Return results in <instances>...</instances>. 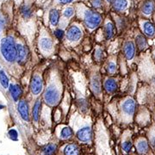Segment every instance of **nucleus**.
<instances>
[{
  "label": "nucleus",
  "instance_id": "23",
  "mask_svg": "<svg viewBox=\"0 0 155 155\" xmlns=\"http://www.w3.org/2000/svg\"><path fill=\"white\" fill-rule=\"evenodd\" d=\"M134 43H135V46H136V48L139 51H144V50L147 48V46H148L147 41V39L141 34H139V35H136Z\"/></svg>",
  "mask_w": 155,
  "mask_h": 155
},
{
  "label": "nucleus",
  "instance_id": "25",
  "mask_svg": "<svg viewBox=\"0 0 155 155\" xmlns=\"http://www.w3.org/2000/svg\"><path fill=\"white\" fill-rule=\"evenodd\" d=\"M9 91H10V93H11V97L14 101H18L20 97L22 96V91L21 87L18 85V84H10L9 86Z\"/></svg>",
  "mask_w": 155,
  "mask_h": 155
},
{
  "label": "nucleus",
  "instance_id": "28",
  "mask_svg": "<svg viewBox=\"0 0 155 155\" xmlns=\"http://www.w3.org/2000/svg\"><path fill=\"white\" fill-rule=\"evenodd\" d=\"M41 107V100L37 99L35 102L32 109V119L35 122H38L40 120Z\"/></svg>",
  "mask_w": 155,
  "mask_h": 155
},
{
  "label": "nucleus",
  "instance_id": "24",
  "mask_svg": "<svg viewBox=\"0 0 155 155\" xmlns=\"http://www.w3.org/2000/svg\"><path fill=\"white\" fill-rule=\"evenodd\" d=\"M104 50L102 47L97 46L93 51V60L97 64H101L104 61Z\"/></svg>",
  "mask_w": 155,
  "mask_h": 155
},
{
  "label": "nucleus",
  "instance_id": "6",
  "mask_svg": "<svg viewBox=\"0 0 155 155\" xmlns=\"http://www.w3.org/2000/svg\"><path fill=\"white\" fill-rule=\"evenodd\" d=\"M90 90L97 98H101L103 94V77L98 72H95L90 78Z\"/></svg>",
  "mask_w": 155,
  "mask_h": 155
},
{
  "label": "nucleus",
  "instance_id": "38",
  "mask_svg": "<svg viewBox=\"0 0 155 155\" xmlns=\"http://www.w3.org/2000/svg\"><path fill=\"white\" fill-rule=\"evenodd\" d=\"M133 155H136V154H133Z\"/></svg>",
  "mask_w": 155,
  "mask_h": 155
},
{
  "label": "nucleus",
  "instance_id": "17",
  "mask_svg": "<svg viewBox=\"0 0 155 155\" xmlns=\"http://www.w3.org/2000/svg\"><path fill=\"white\" fill-rule=\"evenodd\" d=\"M141 24V28L144 35L147 37H153L155 35V25L153 23H152L149 21H143L140 22Z\"/></svg>",
  "mask_w": 155,
  "mask_h": 155
},
{
  "label": "nucleus",
  "instance_id": "3",
  "mask_svg": "<svg viewBox=\"0 0 155 155\" xmlns=\"http://www.w3.org/2000/svg\"><path fill=\"white\" fill-rule=\"evenodd\" d=\"M1 53L4 59L9 63H14L17 61V44L12 37H5L1 41Z\"/></svg>",
  "mask_w": 155,
  "mask_h": 155
},
{
  "label": "nucleus",
  "instance_id": "22",
  "mask_svg": "<svg viewBox=\"0 0 155 155\" xmlns=\"http://www.w3.org/2000/svg\"><path fill=\"white\" fill-rule=\"evenodd\" d=\"M61 18V13L57 9H51L49 11V22L51 26L55 28L58 26Z\"/></svg>",
  "mask_w": 155,
  "mask_h": 155
},
{
  "label": "nucleus",
  "instance_id": "11",
  "mask_svg": "<svg viewBox=\"0 0 155 155\" xmlns=\"http://www.w3.org/2000/svg\"><path fill=\"white\" fill-rule=\"evenodd\" d=\"M136 46L135 43L133 41H126L123 42L122 47V54L124 56L125 60L127 61H133L134 56H135V53H136Z\"/></svg>",
  "mask_w": 155,
  "mask_h": 155
},
{
  "label": "nucleus",
  "instance_id": "14",
  "mask_svg": "<svg viewBox=\"0 0 155 155\" xmlns=\"http://www.w3.org/2000/svg\"><path fill=\"white\" fill-rule=\"evenodd\" d=\"M17 110L22 119L25 122L29 121V110L28 103L25 100H20L17 105Z\"/></svg>",
  "mask_w": 155,
  "mask_h": 155
},
{
  "label": "nucleus",
  "instance_id": "12",
  "mask_svg": "<svg viewBox=\"0 0 155 155\" xmlns=\"http://www.w3.org/2000/svg\"><path fill=\"white\" fill-rule=\"evenodd\" d=\"M119 66L116 56H110L105 61V71L108 76H115L118 72Z\"/></svg>",
  "mask_w": 155,
  "mask_h": 155
},
{
  "label": "nucleus",
  "instance_id": "39",
  "mask_svg": "<svg viewBox=\"0 0 155 155\" xmlns=\"http://www.w3.org/2000/svg\"><path fill=\"white\" fill-rule=\"evenodd\" d=\"M154 55H155V53H154Z\"/></svg>",
  "mask_w": 155,
  "mask_h": 155
},
{
  "label": "nucleus",
  "instance_id": "30",
  "mask_svg": "<svg viewBox=\"0 0 155 155\" xmlns=\"http://www.w3.org/2000/svg\"><path fill=\"white\" fill-rule=\"evenodd\" d=\"M0 84H2V86L5 89H7L10 86L9 78H8L7 75L5 74V72H4L3 70L0 71Z\"/></svg>",
  "mask_w": 155,
  "mask_h": 155
},
{
  "label": "nucleus",
  "instance_id": "29",
  "mask_svg": "<svg viewBox=\"0 0 155 155\" xmlns=\"http://www.w3.org/2000/svg\"><path fill=\"white\" fill-rule=\"evenodd\" d=\"M132 147H133V143L130 138L125 139L122 141V150L126 153H128L132 150Z\"/></svg>",
  "mask_w": 155,
  "mask_h": 155
},
{
  "label": "nucleus",
  "instance_id": "35",
  "mask_svg": "<svg viewBox=\"0 0 155 155\" xmlns=\"http://www.w3.org/2000/svg\"><path fill=\"white\" fill-rule=\"evenodd\" d=\"M9 136H10V138L12 139V140H17V136H18L17 130H15V129H11V130L9 131Z\"/></svg>",
  "mask_w": 155,
  "mask_h": 155
},
{
  "label": "nucleus",
  "instance_id": "9",
  "mask_svg": "<svg viewBox=\"0 0 155 155\" xmlns=\"http://www.w3.org/2000/svg\"><path fill=\"white\" fill-rule=\"evenodd\" d=\"M30 91L34 96H38L44 91V83L42 76L40 73L34 74L30 82Z\"/></svg>",
  "mask_w": 155,
  "mask_h": 155
},
{
  "label": "nucleus",
  "instance_id": "21",
  "mask_svg": "<svg viewBox=\"0 0 155 155\" xmlns=\"http://www.w3.org/2000/svg\"><path fill=\"white\" fill-rule=\"evenodd\" d=\"M136 150L140 154H146L149 151V144L146 139H139L135 143Z\"/></svg>",
  "mask_w": 155,
  "mask_h": 155
},
{
  "label": "nucleus",
  "instance_id": "7",
  "mask_svg": "<svg viewBox=\"0 0 155 155\" xmlns=\"http://www.w3.org/2000/svg\"><path fill=\"white\" fill-rule=\"evenodd\" d=\"M65 37L69 43H72V44L78 43L83 37V29L79 25L72 24L67 29Z\"/></svg>",
  "mask_w": 155,
  "mask_h": 155
},
{
  "label": "nucleus",
  "instance_id": "10",
  "mask_svg": "<svg viewBox=\"0 0 155 155\" xmlns=\"http://www.w3.org/2000/svg\"><path fill=\"white\" fill-rule=\"evenodd\" d=\"M39 48L46 56H50L54 52V42L50 36H42L39 40Z\"/></svg>",
  "mask_w": 155,
  "mask_h": 155
},
{
  "label": "nucleus",
  "instance_id": "18",
  "mask_svg": "<svg viewBox=\"0 0 155 155\" xmlns=\"http://www.w3.org/2000/svg\"><path fill=\"white\" fill-rule=\"evenodd\" d=\"M80 147L76 142H71L65 146L63 149L64 155H80Z\"/></svg>",
  "mask_w": 155,
  "mask_h": 155
},
{
  "label": "nucleus",
  "instance_id": "27",
  "mask_svg": "<svg viewBox=\"0 0 155 155\" xmlns=\"http://www.w3.org/2000/svg\"><path fill=\"white\" fill-rule=\"evenodd\" d=\"M76 104H77L78 109L80 110V112L82 114H87L89 111V108H90V105H89V102L88 100L84 97H79L78 99L76 101Z\"/></svg>",
  "mask_w": 155,
  "mask_h": 155
},
{
  "label": "nucleus",
  "instance_id": "16",
  "mask_svg": "<svg viewBox=\"0 0 155 155\" xmlns=\"http://www.w3.org/2000/svg\"><path fill=\"white\" fill-rule=\"evenodd\" d=\"M17 62L19 64H24L28 60V50L24 45L18 43L17 44Z\"/></svg>",
  "mask_w": 155,
  "mask_h": 155
},
{
  "label": "nucleus",
  "instance_id": "36",
  "mask_svg": "<svg viewBox=\"0 0 155 155\" xmlns=\"http://www.w3.org/2000/svg\"><path fill=\"white\" fill-rule=\"evenodd\" d=\"M57 1H58V3H59V4L66 5H69V4L72 3L74 0H57Z\"/></svg>",
  "mask_w": 155,
  "mask_h": 155
},
{
  "label": "nucleus",
  "instance_id": "15",
  "mask_svg": "<svg viewBox=\"0 0 155 155\" xmlns=\"http://www.w3.org/2000/svg\"><path fill=\"white\" fill-rule=\"evenodd\" d=\"M73 136H75V133L72 127H70L69 125L61 126V129L59 131V137L61 140H71Z\"/></svg>",
  "mask_w": 155,
  "mask_h": 155
},
{
  "label": "nucleus",
  "instance_id": "13",
  "mask_svg": "<svg viewBox=\"0 0 155 155\" xmlns=\"http://www.w3.org/2000/svg\"><path fill=\"white\" fill-rule=\"evenodd\" d=\"M104 39L106 41H110L114 37V35H116V28L114 24V22L111 20L107 19L104 24Z\"/></svg>",
  "mask_w": 155,
  "mask_h": 155
},
{
  "label": "nucleus",
  "instance_id": "31",
  "mask_svg": "<svg viewBox=\"0 0 155 155\" xmlns=\"http://www.w3.org/2000/svg\"><path fill=\"white\" fill-rule=\"evenodd\" d=\"M62 13H63V17L69 19V18L73 17V15L75 14V9L72 6H68L67 8H65V10L63 11Z\"/></svg>",
  "mask_w": 155,
  "mask_h": 155
},
{
  "label": "nucleus",
  "instance_id": "2",
  "mask_svg": "<svg viewBox=\"0 0 155 155\" xmlns=\"http://www.w3.org/2000/svg\"><path fill=\"white\" fill-rule=\"evenodd\" d=\"M137 104L131 97H126L119 101L117 105V116L119 122H130L136 112Z\"/></svg>",
  "mask_w": 155,
  "mask_h": 155
},
{
  "label": "nucleus",
  "instance_id": "32",
  "mask_svg": "<svg viewBox=\"0 0 155 155\" xmlns=\"http://www.w3.org/2000/svg\"><path fill=\"white\" fill-rule=\"evenodd\" d=\"M21 13H22V17L26 19H28L29 17H31L32 16V11L31 9L27 5H23L21 9Z\"/></svg>",
  "mask_w": 155,
  "mask_h": 155
},
{
  "label": "nucleus",
  "instance_id": "4",
  "mask_svg": "<svg viewBox=\"0 0 155 155\" xmlns=\"http://www.w3.org/2000/svg\"><path fill=\"white\" fill-rule=\"evenodd\" d=\"M81 17L84 26L91 31L98 28L103 20L102 15L99 12L87 8H84L83 10V12L81 13Z\"/></svg>",
  "mask_w": 155,
  "mask_h": 155
},
{
  "label": "nucleus",
  "instance_id": "19",
  "mask_svg": "<svg viewBox=\"0 0 155 155\" xmlns=\"http://www.w3.org/2000/svg\"><path fill=\"white\" fill-rule=\"evenodd\" d=\"M112 9L115 12L122 13L126 11L128 6V1L127 0H112L111 2Z\"/></svg>",
  "mask_w": 155,
  "mask_h": 155
},
{
  "label": "nucleus",
  "instance_id": "37",
  "mask_svg": "<svg viewBox=\"0 0 155 155\" xmlns=\"http://www.w3.org/2000/svg\"><path fill=\"white\" fill-rule=\"evenodd\" d=\"M105 1L107 3H111V2H112V0H105Z\"/></svg>",
  "mask_w": 155,
  "mask_h": 155
},
{
  "label": "nucleus",
  "instance_id": "8",
  "mask_svg": "<svg viewBox=\"0 0 155 155\" xmlns=\"http://www.w3.org/2000/svg\"><path fill=\"white\" fill-rule=\"evenodd\" d=\"M119 89V81L118 78L115 76L103 77V91H104L107 95L116 94Z\"/></svg>",
  "mask_w": 155,
  "mask_h": 155
},
{
  "label": "nucleus",
  "instance_id": "34",
  "mask_svg": "<svg viewBox=\"0 0 155 155\" xmlns=\"http://www.w3.org/2000/svg\"><path fill=\"white\" fill-rule=\"evenodd\" d=\"M103 0H91V5L94 9H99L102 7Z\"/></svg>",
  "mask_w": 155,
  "mask_h": 155
},
{
  "label": "nucleus",
  "instance_id": "1",
  "mask_svg": "<svg viewBox=\"0 0 155 155\" xmlns=\"http://www.w3.org/2000/svg\"><path fill=\"white\" fill-rule=\"evenodd\" d=\"M63 97V84L60 74H54L43 91V101L48 106L55 108L61 104Z\"/></svg>",
  "mask_w": 155,
  "mask_h": 155
},
{
  "label": "nucleus",
  "instance_id": "26",
  "mask_svg": "<svg viewBox=\"0 0 155 155\" xmlns=\"http://www.w3.org/2000/svg\"><path fill=\"white\" fill-rule=\"evenodd\" d=\"M57 151H58V145H57V143H48V144L44 146V147L41 148V154L54 155Z\"/></svg>",
  "mask_w": 155,
  "mask_h": 155
},
{
  "label": "nucleus",
  "instance_id": "33",
  "mask_svg": "<svg viewBox=\"0 0 155 155\" xmlns=\"http://www.w3.org/2000/svg\"><path fill=\"white\" fill-rule=\"evenodd\" d=\"M54 36L58 40H62L66 36V32L63 29H61V28H57L54 31Z\"/></svg>",
  "mask_w": 155,
  "mask_h": 155
},
{
  "label": "nucleus",
  "instance_id": "5",
  "mask_svg": "<svg viewBox=\"0 0 155 155\" xmlns=\"http://www.w3.org/2000/svg\"><path fill=\"white\" fill-rule=\"evenodd\" d=\"M75 137L81 143H84V144L91 143L93 138V131L91 125L86 123L78 127L75 133Z\"/></svg>",
  "mask_w": 155,
  "mask_h": 155
},
{
  "label": "nucleus",
  "instance_id": "20",
  "mask_svg": "<svg viewBox=\"0 0 155 155\" xmlns=\"http://www.w3.org/2000/svg\"><path fill=\"white\" fill-rule=\"evenodd\" d=\"M155 5L153 0H147L145 1L141 7V12L146 17H150L154 11Z\"/></svg>",
  "mask_w": 155,
  "mask_h": 155
}]
</instances>
